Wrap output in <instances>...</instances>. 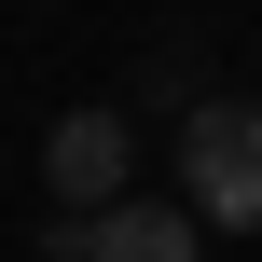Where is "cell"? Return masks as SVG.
Returning <instances> with one entry per match:
<instances>
[{
	"instance_id": "7a4b0ae2",
	"label": "cell",
	"mask_w": 262,
	"mask_h": 262,
	"mask_svg": "<svg viewBox=\"0 0 262 262\" xmlns=\"http://www.w3.org/2000/svg\"><path fill=\"white\" fill-rule=\"evenodd\" d=\"M124 166H138V124H124V111H55V124H41V193H55L69 221H111V207H124Z\"/></svg>"
},
{
	"instance_id": "6da1fadb",
	"label": "cell",
	"mask_w": 262,
	"mask_h": 262,
	"mask_svg": "<svg viewBox=\"0 0 262 262\" xmlns=\"http://www.w3.org/2000/svg\"><path fill=\"white\" fill-rule=\"evenodd\" d=\"M180 207L207 235H262V97H193L180 111Z\"/></svg>"
},
{
	"instance_id": "3957f363",
	"label": "cell",
	"mask_w": 262,
	"mask_h": 262,
	"mask_svg": "<svg viewBox=\"0 0 262 262\" xmlns=\"http://www.w3.org/2000/svg\"><path fill=\"white\" fill-rule=\"evenodd\" d=\"M83 262H207V221L193 207H111V221H83Z\"/></svg>"
}]
</instances>
